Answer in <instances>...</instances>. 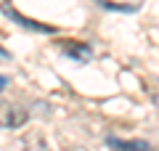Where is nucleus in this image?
<instances>
[{
  "mask_svg": "<svg viewBox=\"0 0 159 151\" xmlns=\"http://www.w3.org/2000/svg\"><path fill=\"white\" fill-rule=\"evenodd\" d=\"M29 119V112L19 103H0V127L3 130H16L24 127Z\"/></svg>",
  "mask_w": 159,
  "mask_h": 151,
  "instance_id": "1",
  "label": "nucleus"
},
{
  "mask_svg": "<svg viewBox=\"0 0 159 151\" xmlns=\"http://www.w3.org/2000/svg\"><path fill=\"white\" fill-rule=\"evenodd\" d=\"M66 56L77 58V61H90L93 50H90L88 43H74V45H66Z\"/></svg>",
  "mask_w": 159,
  "mask_h": 151,
  "instance_id": "3",
  "label": "nucleus"
},
{
  "mask_svg": "<svg viewBox=\"0 0 159 151\" xmlns=\"http://www.w3.org/2000/svg\"><path fill=\"white\" fill-rule=\"evenodd\" d=\"M66 151H88V149H82V146H69Z\"/></svg>",
  "mask_w": 159,
  "mask_h": 151,
  "instance_id": "5",
  "label": "nucleus"
},
{
  "mask_svg": "<svg viewBox=\"0 0 159 151\" xmlns=\"http://www.w3.org/2000/svg\"><path fill=\"white\" fill-rule=\"evenodd\" d=\"M6 85H8V80H6V77H3V74H0V90L6 88Z\"/></svg>",
  "mask_w": 159,
  "mask_h": 151,
  "instance_id": "6",
  "label": "nucleus"
},
{
  "mask_svg": "<svg viewBox=\"0 0 159 151\" xmlns=\"http://www.w3.org/2000/svg\"><path fill=\"white\" fill-rule=\"evenodd\" d=\"M21 146H24L21 151H51V149H48V143H45V138H43L40 133L27 135V138L21 140Z\"/></svg>",
  "mask_w": 159,
  "mask_h": 151,
  "instance_id": "4",
  "label": "nucleus"
},
{
  "mask_svg": "<svg viewBox=\"0 0 159 151\" xmlns=\"http://www.w3.org/2000/svg\"><path fill=\"white\" fill-rule=\"evenodd\" d=\"M109 146L114 151H148L146 140H122V138H109Z\"/></svg>",
  "mask_w": 159,
  "mask_h": 151,
  "instance_id": "2",
  "label": "nucleus"
}]
</instances>
